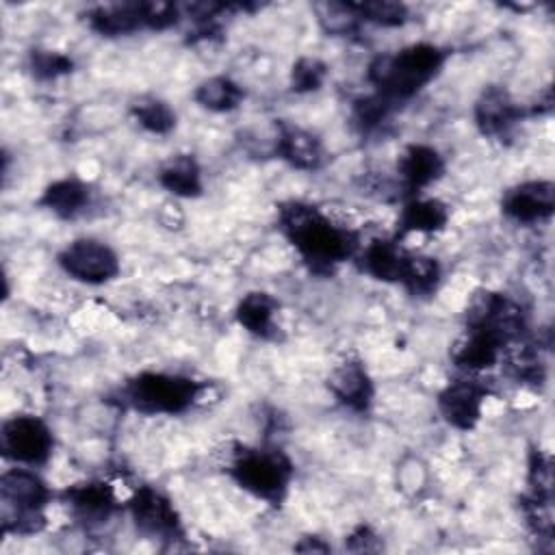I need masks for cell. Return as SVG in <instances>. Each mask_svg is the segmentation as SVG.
<instances>
[{"mask_svg":"<svg viewBox=\"0 0 555 555\" xmlns=\"http://www.w3.org/2000/svg\"><path fill=\"white\" fill-rule=\"evenodd\" d=\"M356 13L360 24H373L382 28H399L410 22V9L403 2L395 0H364V2H347Z\"/></svg>","mask_w":555,"mask_h":555,"instance_id":"28","label":"cell"},{"mask_svg":"<svg viewBox=\"0 0 555 555\" xmlns=\"http://www.w3.org/2000/svg\"><path fill=\"white\" fill-rule=\"evenodd\" d=\"M278 230L310 271L321 275L334 273L338 264L356 258L362 247L358 230L301 199H288L278 206Z\"/></svg>","mask_w":555,"mask_h":555,"instance_id":"1","label":"cell"},{"mask_svg":"<svg viewBox=\"0 0 555 555\" xmlns=\"http://www.w3.org/2000/svg\"><path fill=\"white\" fill-rule=\"evenodd\" d=\"M464 327H483L501 336L507 345L522 340L527 332V314L518 301L509 295L479 288L473 293L466 312Z\"/></svg>","mask_w":555,"mask_h":555,"instance_id":"7","label":"cell"},{"mask_svg":"<svg viewBox=\"0 0 555 555\" xmlns=\"http://www.w3.org/2000/svg\"><path fill=\"white\" fill-rule=\"evenodd\" d=\"M128 509L137 531L145 538L173 542L184 535L176 505L154 486H139L128 501Z\"/></svg>","mask_w":555,"mask_h":555,"instance_id":"9","label":"cell"},{"mask_svg":"<svg viewBox=\"0 0 555 555\" xmlns=\"http://www.w3.org/2000/svg\"><path fill=\"white\" fill-rule=\"evenodd\" d=\"M527 115V108L518 104L505 87L499 85L486 87L473 106L477 130L490 139L507 137Z\"/></svg>","mask_w":555,"mask_h":555,"instance_id":"11","label":"cell"},{"mask_svg":"<svg viewBox=\"0 0 555 555\" xmlns=\"http://www.w3.org/2000/svg\"><path fill=\"white\" fill-rule=\"evenodd\" d=\"M158 184L176 197H199L204 193V176L193 154H176L156 173Z\"/></svg>","mask_w":555,"mask_h":555,"instance_id":"22","label":"cell"},{"mask_svg":"<svg viewBox=\"0 0 555 555\" xmlns=\"http://www.w3.org/2000/svg\"><path fill=\"white\" fill-rule=\"evenodd\" d=\"M509 345L490 330L464 327L462 338L451 347V362L468 373L477 375L494 369Z\"/></svg>","mask_w":555,"mask_h":555,"instance_id":"15","label":"cell"},{"mask_svg":"<svg viewBox=\"0 0 555 555\" xmlns=\"http://www.w3.org/2000/svg\"><path fill=\"white\" fill-rule=\"evenodd\" d=\"M65 275L89 286H102L113 282L121 273V260L117 251L93 236H80L69 241L56 256Z\"/></svg>","mask_w":555,"mask_h":555,"instance_id":"8","label":"cell"},{"mask_svg":"<svg viewBox=\"0 0 555 555\" xmlns=\"http://www.w3.org/2000/svg\"><path fill=\"white\" fill-rule=\"evenodd\" d=\"M91 199H93V191L89 182L80 180L78 176H65L50 182L43 189L39 197V206L50 210L54 217L69 221L80 217L91 206Z\"/></svg>","mask_w":555,"mask_h":555,"instance_id":"19","label":"cell"},{"mask_svg":"<svg viewBox=\"0 0 555 555\" xmlns=\"http://www.w3.org/2000/svg\"><path fill=\"white\" fill-rule=\"evenodd\" d=\"M501 364L505 366L507 377H512L518 384L538 388L546 379V364L540 356V349L531 343H514L505 349Z\"/></svg>","mask_w":555,"mask_h":555,"instance_id":"24","label":"cell"},{"mask_svg":"<svg viewBox=\"0 0 555 555\" xmlns=\"http://www.w3.org/2000/svg\"><path fill=\"white\" fill-rule=\"evenodd\" d=\"M345 548L351 553H377L384 548V544L371 525H358L345 538Z\"/></svg>","mask_w":555,"mask_h":555,"instance_id":"35","label":"cell"},{"mask_svg":"<svg viewBox=\"0 0 555 555\" xmlns=\"http://www.w3.org/2000/svg\"><path fill=\"white\" fill-rule=\"evenodd\" d=\"M527 499L540 501V503H551L553 494V464L551 457L535 449L529 453V464H527Z\"/></svg>","mask_w":555,"mask_h":555,"instance_id":"31","label":"cell"},{"mask_svg":"<svg viewBox=\"0 0 555 555\" xmlns=\"http://www.w3.org/2000/svg\"><path fill=\"white\" fill-rule=\"evenodd\" d=\"M405 258L408 249L399 238H373L356 254L360 271L384 284H399Z\"/></svg>","mask_w":555,"mask_h":555,"instance_id":"18","label":"cell"},{"mask_svg":"<svg viewBox=\"0 0 555 555\" xmlns=\"http://www.w3.org/2000/svg\"><path fill=\"white\" fill-rule=\"evenodd\" d=\"M280 310V301L264 293V291H251L241 297V301L234 308L236 323L249 332L251 336L260 340H278L280 327L275 323V314Z\"/></svg>","mask_w":555,"mask_h":555,"instance_id":"21","label":"cell"},{"mask_svg":"<svg viewBox=\"0 0 555 555\" xmlns=\"http://www.w3.org/2000/svg\"><path fill=\"white\" fill-rule=\"evenodd\" d=\"M395 111L397 108L390 102H386L382 95L369 93V95H360L353 100L351 119L360 128V132H375L388 121V117Z\"/></svg>","mask_w":555,"mask_h":555,"instance_id":"30","label":"cell"},{"mask_svg":"<svg viewBox=\"0 0 555 555\" xmlns=\"http://www.w3.org/2000/svg\"><path fill=\"white\" fill-rule=\"evenodd\" d=\"M444 156L434 145L410 143L397 158L399 189L405 193V199L421 195V191L444 176Z\"/></svg>","mask_w":555,"mask_h":555,"instance_id":"13","label":"cell"},{"mask_svg":"<svg viewBox=\"0 0 555 555\" xmlns=\"http://www.w3.org/2000/svg\"><path fill=\"white\" fill-rule=\"evenodd\" d=\"M273 152L278 158L299 171H317L325 163V147L321 139L314 132L288 121L275 124Z\"/></svg>","mask_w":555,"mask_h":555,"instance_id":"16","label":"cell"},{"mask_svg":"<svg viewBox=\"0 0 555 555\" xmlns=\"http://www.w3.org/2000/svg\"><path fill=\"white\" fill-rule=\"evenodd\" d=\"M87 24L102 37H124L143 30L139 2L100 4L87 11Z\"/></svg>","mask_w":555,"mask_h":555,"instance_id":"23","label":"cell"},{"mask_svg":"<svg viewBox=\"0 0 555 555\" xmlns=\"http://www.w3.org/2000/svg\"><path fill=\"white\" fill-rule=\"evenodd\" d=\"M26 67L35 80L50 82L61 76H67L74 72V59L65 52L59 50H48V48H35L28 52Z\"/></svg>","mask_w":555,"mask_h":555,"instance_id":"29","label":"cell"},{"mask_svg":"<svg viewBox=\"0 0 555 555\" xmlns=\"http://www.w3.org/2000/svg\"><path fill=\"white\" fill-rule=\"evenodd\" d=\"M449 54L451 52L438 43L416 41L401 50L377 54L366 67V80L373 93L399 108L438 78Z\"/></svg>","mask_w":555,"mask_h":555,"instance_id":"2","label":"cell"},{"mask_svg":"<svg viewBox=\"0 0 555 555\" xmlns=\"http://www.w3.org/2000/svg\"><path fill=\"white\" fill-rule=\"evenodd\" d=\"M141 9V20H143V30H167L176 26L182 20V11L173 2L165 0H150V2H139Z\"/></svg>","mask_w":555,"mask_h":555,"instance_id":"34","label":"cell"},{"mask_svg":"<svg viewBox=\"0 0 555 555\" xmlns=\"http://www.w3.org/2000/svg\"><path fill=\"white\" fill-rule=\"evenodd\" d=\"M501 212L516 223L548 221L555 212V184L551 180H525L501 197Z\"/></svg>","mask_w":555,"mask_h":555,"instance_id":"12","label":"cell"},{"mask_svg":"<svg viewBox=\"0 0 555 555\" xmlns=\"http://www.w3.org/2000/svg\"><path fill=\"white\" fill-rule=\"evenodd\" d=\"M449 223V206L438 197H423L414 195L403 199L399 219H397V234L395 238L408 234H436L444 230Z\"/></svg>","mask_w":555,"mask_h":555,"instance_id":"20","label":"cell"},{"mask_svg":"<svg viewBox=\"0 0 555 555\" xmlns=\"http://www.w3.org/2000/svg\"><path fill=\"white\" fill-rule=\"evenodd\" d=\"M225 470L238 488L273 507L284 503L295 477L293 460L278 447H238Z\"/></svg>","mask_w":555,"mask_h":555,"instance_id":"4","label":"cell"},{"mask_svg":"<svg viewBox=\"0 0 555 555\" xmlns=\"http://www.w3.org/2000/svg\"><path fill=\"white\" fill-rule=\"evenodd\" d=\"M327 78V65L317 56H299L291 67V91L312 93L323 87Z\"/></svg>","mask_w":555,"mask_h":555,"instance_id":"32","label":"cell"},{"mask_svg":"<svg viewBox=\"0 0 555 555\" xmlns=\"http://www.w3.org/2000/svg\"><path fill=\"white\" fill-rule=\"evenodd\" d=\"M0 451L20 466H43L54 453V434L41 416L15 414L0 427Z\"/></svg>","mask_w":555,"mask_h":555,"instance_id":"6","label":"cell"},{"mask_svg":"<svg viewBox=\"0 0 555 555\" xmlns=\"http://www.w3.org/2000/svg\"><path fill=\"white\" fill-rule=\"evenodd\" d=\"M488 395L490 386L479 377L453 379L438 392V412L453 429L470 431L481 421Z\"/></svg>","mask_w":555,"mask_h":555,"instance_id":"10","label":"cell"},{"mask_svg":"<svg viewBox=\"0 0 555 555\" xmlns=\"http://www.w3.org/2000/svg\"><path fill=\"white\" fill-rule=\"evenodd\" d=\"M61 499L72 509V514L85 525H102L119 507L113 486L98 479L67 486L61 492Z\"/></svg>","mask_w":555,"mask_h":555,"instance_id":"17","label":"cell"},{"mask_svg":"<svg viewBox=\"0 0 555 555\" xmlns=\"http://www.w3.org/2000/svg\"><path fill=\"white\" fill-rule=\"evenodd\" d=\"M327 388L343 408L356 414H366L375 399V384L360 358L338 362L327 377Z\"/></svg>","mask_w":555,"mask_h":555,"instance_id":"14","label":"cell"},{"mask_svg":"<svg viewBox=\"0 0 555 555\" xmlns=\"http://www.w3.org/2000/svg\"><path fill=\"white\" fill-rule=\"evenodd\" d=\"M193 100L210 113H230L236 111L243 100H245V91L243 87L232 80L230 76H210L206 80H202L195 91H193Z\"/></svg>","mask_w":555,"mask_h":555,"instance_id":"26","label":"cell"},{"mask_svg":"<svg viewBox=\"0 0 555 555\" xmlns=\"http://www.w3.org/2000/svg\"><path fill=\"white\" fill-rule=\"evenodd\" d=\"M442 282V267L434 256L408 251L399 284L412 297H429Z\"/></svg>","mask_w":555,"mask_h":555,"instance_id":"25","label":"cell"},{"mask_svg":"<svg viewBox=\"0 0 555 555\" xmlns=\"http://www.w3.org/2000/svg\"><path fill=\"white\" fill-rule=\"evenodd\" d=\"M319 24L327 35H351L358 30L360 20L356 13L349 9L347 2H330V4H319L317 7Z\"/></svg>","mask_w":555,"mask_h":555,"instance_id":"33","label":"cell"},{"mask_svg":"<svg viewBox=\"0 0 555 555\" xmlns=\"http://www.w3.org/2000/svg\"><path fill=\"white\" fill-rule=\"evenodd\" d=\"M54 492L30 466H13L0 475L2 531L33 535L46 529V507Z\"/></svg>","mask_w":555,"mask_h":555,"instance_id":"5","label":"cell"},{"mask_svg":"<svg viewBox=\"0 0 555 555\" xmlns=\"http://www.w3.org/2000/svg\"><path fill=\"white\" fill-rule=\"evenodd\" d=\"M295 551L297 553H330V544L323 542V538H317V535H308V538H301V542L295 544Z\"/></svg>","mask_w":555,"mask_h":555,"instance_id":"36","label":"cell"},{"mask_svg":"<svg viewBox=\"0 0 555 555\" xmlns=\"http://www.w3.org/2000/svg\"><path fill=\"white\" fill-rule=\"evenodd\" d=\"M206 382L182 373L141 371L119 388L121 405L139 414H184L204 395Z\"/></svg>","mask_w":555,"mask_h":555,"instance_id":"3","label":"cell"},{"mask_svg":"<svg viewBox=\"0 0 555 555\" xmlns=\"http://www.w3.org/2000/svg\"><path fill=\"white\" fill-rule=\"evenodd\" d=\"M130 115L145 132H152V134H169L178 124V115L173 106L156 95L137 98L130 104Z\"/></svg>","mask_w":555,"mask_h":555,"instance_id":"27","label":"cell"}]
</instances>
